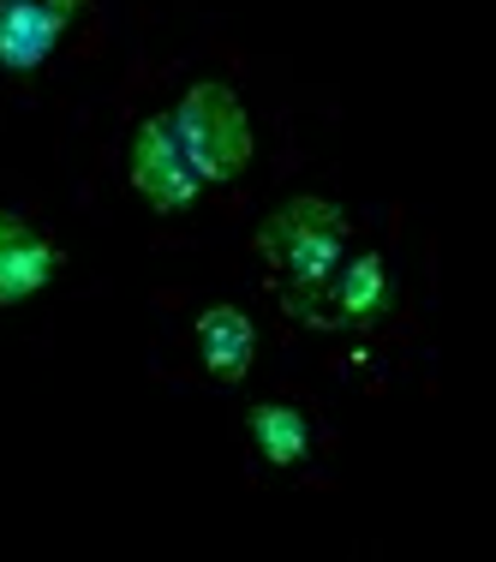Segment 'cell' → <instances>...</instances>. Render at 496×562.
Listing matches in <instances>:
<instances>
[{
	"label": "cell",
	"mask_w": 496,
	"mask_h": 562,
	"mask_svg": "<svg viewBox=\"0 0 496 562\" xmlns=\"http://www.w3.org/2000/svg\"><path fill=\"white\" fill-rule=\"evenodd\" d=\"M258 251L270 263L281 300L317 324V300L329 293V281L347 258V216L324 198H293L288 210H275L258 227Z\"/></svg>",
	"instance_id": "1"
},
{
	"label": "cell",
	"mask_w": 496,
	"mask_h": 562,
	"mask_svg": "<svg viewBox=\"0 0 496 562\" xmlns=\"http://www.w3.org/2000/svg\"><path fill=\"white\" fill-rule=\"evenodd\" d=\"M162 120L204 186H227L251 162V120H246V102L227 85H192Z\"/></svg>",
	"instance_id": "2"
},
{
	"label": "cell",
	"mask_w": 496,
	"mask_h": 562,
	"mask_svg": "<svg viewBox=\"0 0 496 562\" xmlns=\"http://www.w3.org/2000/svg\"><path fill=\"white\" fill-rule=\"evenodd\" d=\"M132 186H138V198L150 210H162V216H173V210H192L198 192H204V180L192 173V162L180 156V144H173L168 120H144L138 132H132Z\"/></svg>",
	"instance_id": "3"
},
{
	"label": "cell",
	"mask_w": 496,
	"mask_h": 562,
	"mask_svg": "<svg viewBox=\"0 0 496 562\" xmlns=\"http://www.w3.org/2000/svg\"><path fill=\"white\" fill-rule=\"evenodd\" d=\"M78 12L84 0H0V72H36L66 43Z\"/></svg>",
	"instance_id": "4"
},
{
	"label": "cell",
	"mask_w": 496,
	"mask_h": 562,
	"mask_svg": "<svg viewBox=\"0 0 496 562\" xmlns=\"http://www.w3.org/2000/svg\"><path fill=\"white\" fill-rule=\"evenodd\" d=\"M60 263H66L60 246L43 227H31L24 216H7V210H0V305L36 300V293L55 281Z\"/></svg>",
	"instance_id": "5"
},
{
	"label": "cell",
	"mask_w": 496,
	"mask_h": 562,
	"mask_svg": "<svg viewBox=\"0 0 496 562\" xmlns=\"http://www.w3.org/2000/svg\"><path fill=\"white\" fill-rule=\"evenodd\" d=\"M198 353H204L210 378L239 383L251 371V353H258V329H251V317L239 305H210L198 317Z\"/></svg>",
	"instance_id": "6"
},
{
	"label": "cell",
	"mask_w": 496,
	"mask_h": 562,
	"mask_svg": "<svg viewBox=\"0 0 496 562\" xmlns=\"http://www.w3.org/2000/svg\"><path fill=\"white\" fill-rule=\"evenodd\" d=\"M324 324H365V317L383 312L388 300V276H383V258L377 251H359V258H341L329 293H324Z\"/></svg>",
	"instance_id": "7"
},
{
	"label": "cell",
	"mask_w": 496,
	"mask_h": 562,
	"mask_svg": "<svg viewBox=\"0 0 496 562\" xmlns=\"http://www.w3.org/2000/svg\"><path fill=\"white\" fill-rule=\"evenodd\" d=\"M251 443L270 467H300L305 454H312V425H305L300 407H288V401H263V407H251L246 419Z\"/></svg>",
	"instance_id": "8"
}]
</instances>
